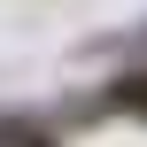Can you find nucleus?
Returning <instances> with one entry per match:
<instances>
[{
    "mask_svg": "<svg viewBox=\"0 0 147 147\" xmlns=\"http://www.w3.org/2000/svg\"><path fill=\"white\" fill-rule=\"evenodd\" d=\"M101 109H109V116H124V124H147V62L116 70V78L101 85Z\"/></svg>",
    "mask_w": 147,
    "mask_h": 147,
    "instance_id": "1",
    "label": "nucleus"
},
{
    "mask_svg": "<svg viewBox=\"0 0 147 147\" xmlns=\"http://www.w3.org/2000/svg\"><path fill=\"white\" fill-rule=\"evenodd\" d=\"M0 147H62V132L23 116V109H0Z\"/></svg>",
    "mask_w": 147,
    "mask_h": 147,
    "instance_id": "2",
    "label": "nucleus"
}]
</instances>
